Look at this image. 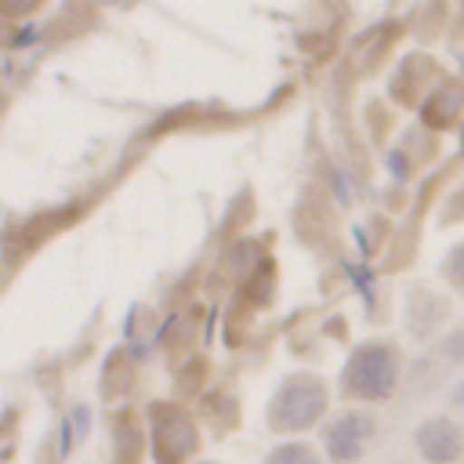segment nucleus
Returning <instances> with one entry per match:
<instances>
[{"mask_svg": "<svg viewBox=\"0 0 464 464\" xmlns=\"http://www.w3.org/2000/svg\"><path fill=\"white\" fill-rule=\"evenodd\" d=\"M417 446H420L431 460H450V457L460 450V439H457V428H453V424L431 420V424L417 435Z\"/></svg>", "mask_w": 464, "mask_h": 464, "instance_id": "obj_1", "label": "nucleus"}, {"mask_svg": "<svg viewBox=\"0 0 464 464\" xmlns=\"http://www.w3.org/2000/svg\"><path fill=\"white\" fill-rule=\"evenodd\" d=\"M355 373H366L362 381H355V388H362V392L377 395V392H384V388H388L392 362H388V355H384V352H366V355H359V359H355L352 377H355Z\"/></svg>", "mask_w": 464, "mask_h": 464, "instance_id": "obj_2", "label": "nucleus"}, {"mask_svg": "<svg viewBox=\"0 0 464 464\" xmlns=\"http://www.w3.org/2000/svg\"><path fill=\"white\" fill-rule=\"evenodd\" d=\"M362 431H366V424H362L359 417H344V420L330 431V450H334V457H355L359 446H362Z\"/></svg>", "mask_w": 464, "mask_h": 464, "instance_id": "obj_3", "label": "nucleus"}, {"mask_svg": "<svg viewBox=\"0 0 464 464\" xmlns=\"http://www.w3.org/2000/svg\"><path fill=\"white\" fill-rule=\"evenodd\" d=\"M453 399H457V402H464V388H457V392H453Z\"/></svg>", "mask_w": 464, "mask_h": 464, "instance_id": "obj_4", "label": "nucleus"}]
</instances>
